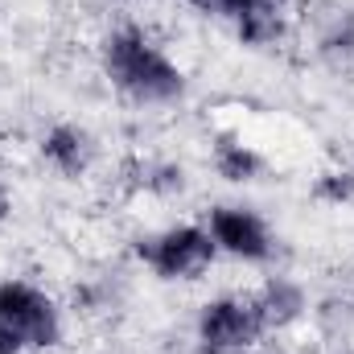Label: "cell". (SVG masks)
I'll return each mask as SVG.
<instances>
[{
	"instance_id": "obj_1",
	"label": "cell",
	"mask_w": 354,
	"mask_h": 354,
	"mask_svg": "<svg viewBox=\"0 0 354 354\" xmlns=\"http://www.w3.org/2000/svg\"><path fill=\"white\" fill-rule=\"evenodd\" d=\"M99 54H103V75L111 79V87L136 103H174L185 95L181 66L136 25L111 29Z\"/></svg>"
},
{
	"instance_id": "obj_2",
	"label": "cell",
	"mask_w": 354,
	"mask_h": 354,
	"mask_svg": "<svg viewBox=\"0 0 354 354\" xmlns=\"http://www.w3.org/2000/svg\"><path fill=\"white\" fill-rule=\"evenodd\" d=\"M0 326L12 330L25 351H50L62 342V313L54 297L29 280H0Z\"/></svg>"
},
{
	"instance_id": "obj_3",
	"label": "cell",
	"mask_w": 354,
	"mask_h": 354,
	"mask_svg": "<svg viewBox=\"0 0 354 354\" xmlns=\"http://www.w3.org/2000/svg\"><path fill=\"white\" fill-rule=\"evenodd\" d=\"M136 256L153 268L161 280H198L206 268L214 264L218 248H214L206 227L181 223V227H169V231H157V235L140 239Z\"/></svg>"
},
{
	"instance_id": "obj_4",
	"label": "cell",
	"mask_w": 354,
	"mask_h": 354,
	"mask_svg": "<svg viewBox=\"0 0 354 354\" xmlns=\"http://www.w3.org/2000/svg\"><path fill=\"white\" fill-rule=\"evenodd\" d=\"M264 334V317L256 297H214L198 313V346L202 354L248 351Z\"/></svg>"
},
{
	"instance_id": "obj_5",
	"label": "cell",
	"mask_w": 354,
	"mask_h": 354,
	"mask_svg": "<svg viewBox=\"0 0 354 354\" xmlns=\"http://www.w3.org/2000/svg\"><path fill=\"white\" fill-rule=\"evenodd\" d=\"M206 231H210L218 252H227L235 260H248V264H264L276 252L268 223L256 210H248V206H214Z\"/></svg>"
},
{
	"instance_id": "obj_6",
	"label": "cell",
	"mask_w": 354,
	"mask_h": 354,
	"mask_svg": "<svg viewBox=\"0 0 354 354\" xmlns=\"http://www.w3.org/2000/svg\"><path fill=\"white\" fill-rule=\"evenodd\" d=\"M41 157L62 177H83L91 169V161H95V140L79 124H54L41 136Z\"/></svg>"
},
{
	"instance_id": "obj_7",
	"label": "cell",
	"mask_w": 354,
	"mask_h": 354,
	"mask_svg": "<svg viewBox=\"0 0 354 354\" xmlns=\"http://www.w3.org/2000/svg\"><path fill=\"white\" fill-rule=\"evenodd\" d=\"M256 305H260L264 330H284V326H292L305 313V288L297 280H288V276H272L260 288Z\"/></svg>"
},
{
	"instance_id": "obj_8",
	"label": "cell",
	"mask_w": 354,
	"mask_h": 354,
	"mask_svg": "<svg viewBox=\"0 0 354 354\" xmlns=\"http://www.w3.org/2000/svg\"><path fill=\"white\" fill-rule=\"evenodd\" d=\"M214 174L223 181L248 185V181H256L264 174V157L252 145H243L239 136H218V145H214Z\"/></svg>"
},
{
	"instance_id": "obj_9",
	"label": "cell",
	"mask_w": 354,
	"mask_h": 354,
	"mask_svg": "<svg viewBox=\"0 0 354 354\" xmlns=\"http://www.w3.org/2000/svg\"><path fill=\"white\" fill-rule=\"evenodd\" d=\"M235 33L243 46H272L280 33H284V21H280V8H260V12H248L235 21Z\"/></svg>"
},
{
	"instance_id": "obj_10",
	"label": "cell",
	"mask_w": 354,
	"mask_h": 354,
	"mask_svg": "<svg viewBox=\"0 0 354 354\" xmlns=\"http://www.w3.org/2000/svg\"><path fill=\"white\" fill-rule=\"evenodd\" d=\"M313 198L326 202V206H346V202H354V174H346V169L322 174L317 185H313Z\"/></svg>"
},
{
	"instance_id": "obj_11",
	"label": "cell",
	"mask_w": 354,
	"mask_h": 354,
	"mask_svg": "<svg viewBox=\"0 0 354 354\" xmlns=\"http://www.w3.org/2000/svg\"><path fill=\"white\" fill-rule=\"evenodd\" d=\"M260 8H280V0H223V17H231V21L260 12Z\"/></svg>"
},
{
	"instance_id": "obj_12",
	"label": "cell",
	"mask_w": 354,
	"mask_h": 354,
	"mask_svg": "<svg viewBox=\"0 0 354 354\" xmlns=\"http://www.w3.org/2000/svg\"><path fill=\"white\" fill-rule=\"evenodd\" d=\"M0 354H25V342L12 330H4V326H0Z\"/></svg>"
},
{
	"instance_id": "obj_13",
	"label": "cell",
	"mask_w": 354,
	"mask_h": 354,
	"mask_svg": "<svg viewBox=\"0 0 354 354\" xmlns=\"http://www.w3.org/2000/svg\"><path fill=\"white\" fill-rule=\"evenodd\" d=\"M198 12H214V17H223V0H189Z\"/></svg>"
},
{
	"instance_id": "obj_14",
	"label": "cell",
	"mask_w": 354,
	"mask_h": 354,
	"mask_svg": "<svg viewBox=\"0 0 354 354\" xmlns=\"http://www.w3.org/2000/svg\"><path fill=\"white\" fill-rule=\"evenodd\" d=\"M8 210H12V202H8V189H4V181H0V223L8 218Z\"/></svg>"
}]
</instances>
